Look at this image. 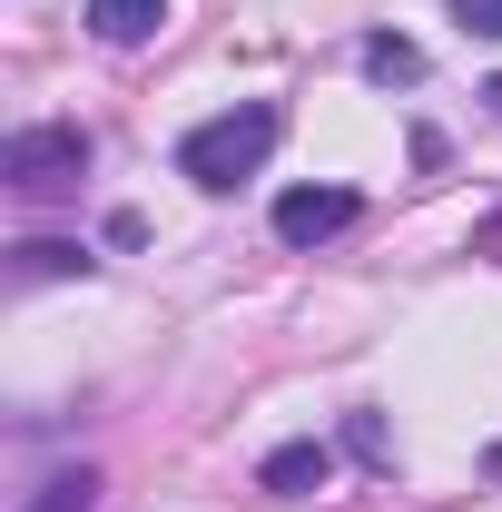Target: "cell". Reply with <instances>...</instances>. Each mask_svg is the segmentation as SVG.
Here are the masks:
<instances>
[{"mask_svg":"<svg viewBox=\"0 0 502 512\" xmlns=\"http://www.w3.org/2000/svg\"><path fill=\"white\" fill-rule=\"evenodd\" d=\"M0 178L20 197H60L89 178V128L69 119H40V128H10V148H0Z\"/></svg>","mask_w":502,"mask_h":512,"instance_id":"obj_2","label":"cell"},{"mask_svg":"<svg viewBox=\"0 0 502 512\" xmlns=\"http://www.w3.org/2000/svg\"><path fill=\"white\" fill-rule=\"evenodd\" d=\"M325 473H335V453H325V444H276L266 463H256L266 493H325Z\"/></svg>","mask_w":502,"mask_h":512,"instance_id":"obj_5","label":"cell"},{"mask_svg":"<svg viewBox=\"0 0 502 512\" xmlns=\"http://www.w3.org/2000/svg\"><path fill=\"white\" fill-rule=\"evenodd\" d=\"M276 109L266 99H247V109H217V119H197L188 138H178V168H188L197 188H237V178H256L266 158H276Z\"/></svg>","mask_w":502,"mask_h":512,"instance_id":"obj_1","label":"cell"},{"mask_svg":"<svg viewBox=\"0 0 502 512\" xmlns=\"http://www.w3.org/2000/svg\"><path fill=\"white\" fill-rule=\"evenodd\" d=\"M89 503H99V473H89V463H69V473H50L20 512H89Z\"/></svg>","mask_w":502,"mask_h":512,"instance_id":"obj_6","label":"cell"},{"mask_svg":"<svg viewBox=\"0 0 502 512\" xmlns=\"http://www.w3.org/2000/svg\"><path fill=\"white\" fill-rule=\"evenodd\" d=\"M365 69H375V79H394V89H404V79H424V50L384 30V40H365Z\"/></svg>","mask_w":502,"mask_h":512,"instance_id":"obj_7","label":"cell"},{"mask_svg":"<svg viewBox=\"0 0 502 512\" xmlns=\"http://www.w3.org/2000/svg\"><path fill=\"white\" fill-rule=\"evenodd\" d=\"M89 30H99L109 50H138V40L168 30V0H89Z\"/></svg>","mask_w":502,"mask_h":512,"instance_id":"obj_4","label":"cell"},{"mask_svg":"<svg viewBox=\"0 0 502 512\" xmlns=\"http://www.w3.org/2000/svg\"><path fill=\"white\" fill-rule=\"evenodd\" d=\"M345 227H355V188H286L276 197V237L286 247H325Z\"/></svg>","mask_w":502,"mask_h":512,"instance_id":"obj_3","label":"cell"},{"mask_svg":"<svg viewBox=\"0 0 502 512\" xmlns=\"http://www.w3.org/2000/svg\"><path fill=\"white\" fill-rule=\"evenodd\" d=\"M483 99H493V109H502V79H493V89H483Z\"/></svg>","mask_w":502,"mask_h":512,"instance_id":"obj_10","label":"cell"},{"mask_svg":"<svg viewBox=\"0 0 502 512\" xmlns=\"http://www.w3.org/2000/svg\"><path fill=\"white\" fill-rule=\"evenodd\" d=\"M453 20H463V30H483V40H502V0H453Z\"/></svg>","mask_w":502,"mask_h":512,"instance_id":"obj_9","label":"cell"},{"mask_svg":"<svg viewBox=\"0 0 502 512\" xmlns=\"http://www.w3.org/2000/svg\"><path fill=\"white\" fill-rule=\"evenodd\" d=\"M79 266H89V256L60 247V237H30V247H20V276H79Z\"/></svg>","mask_w":502,"mask_h":512,"instance_id":"obj_8","label":"cell"}]
</instances>
